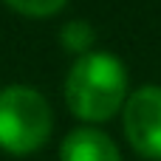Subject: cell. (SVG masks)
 Returning a JSON list of instances; mask_svg holds the SVG:
<instances>
[{
  "label": "cell",
  "mask_w": 161,
  "mask_h": 161,
  "mask_svg": "<svg viewBox=\"0 0 161 161\" xmlns=\"http://www.w3.org/2000/svg\"><path fill=\"white\" fill-rule=\"evenodd\" d=\"M3 3L20 11L23 17H54L57 11L65 8L68 0H3Z\"/></svg>",
  "instance_id": "cell-6"
},
{
  "label": "cell",
  "mask_w": 161,
  "mask_h": 161,
  "mask_svg": "<svg viewBox=\"0 0 161 161\" xmlns=\"http://www.w3.org/2000/svg\"><path fill=\"white\" fill-rule=\"evenodd\" d=\"M125 136L144 158L161 161V85L136 88L122 108Z\"/></svg>",
  "instance_id": "cell-3"
},
{
  "label": "cell",
  "mask_w": 161,
  "mask_h": 161,
  "mask_svg": "<svg viewBox=\"0 0 161 161\" xmlns=\"http://www.w3.org/2000/svg\"><path fill=\"white\" fill-rule=\"evenodd\" d=\"M59 161H122V153L108 133L85 125L62 139Z\"/></svg>",
  "instance_id": "cell-4"
},
{
  "label": "cell",
  "mask_w": 161,
  "mask_h": 161,
  "mask_svg": "<svg viewBox=\"0 0 161 161\" xmlns=\"http://www.w3.org/2000/svg\"><path fill=\"white\" fill-rule=\"evenodd\" d=\"M65 102L88 125L108 122L127 102V68L116 54L91 51L79 57L65 76Z\"/></svg>",
  "instance_id": "cell-1"
},
{
  "label": "cell",
  "mask_w": 161,
  "mask_h": 161,
  "mask_svg": "<svg viewBox=\"0 0 161 161\" xmlns=\"http://www.w3.org/2000/svg\"><path fill=\"white\" fill-rule=\"evenodd\" d=\"M54 127L48 99L28 85H6L0 91V150L8 156L37 153Z\"/></svg>",
  "instance_id": "cell-2"
},
{
  "label": "cell",
  "mask_w": 161,
  "mask_h": 161,
  "mask_svg": "<svg viewBox=\"0 0 161 161\" xmlns=\"http://www.w3.org/2000/svg\"><path fill=\"white\" fill-rule=\"evenodd\" d=\"M59 42H62L65 51H74V54L85 57V54H91V45L96 42V28L85 20H71V23L62 25Z\"/></svg>",
  "instance_id": "cell-5"
}]
</instances>
